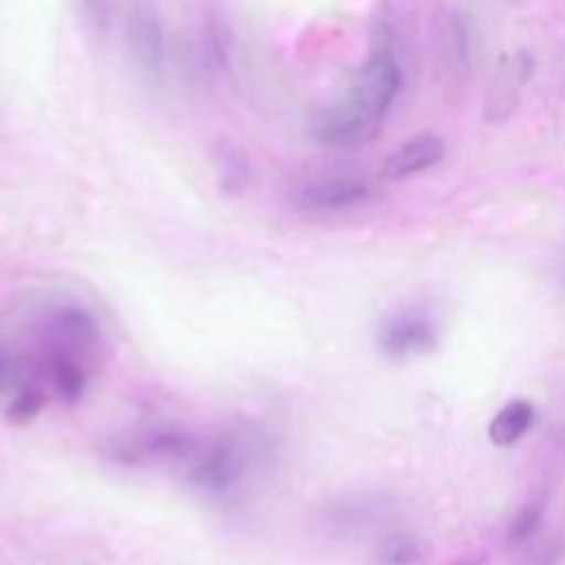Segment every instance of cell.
Instances as JSON below:
<instances>
[{
    "label": "cell",
    "instance_id": "obj_1",
    "mask_svg": "<svg viewBox=\"0 0 565 565\" xmlns=\"http://www.w3.org/2000/svg\"><path fill=\"white\" fill-rule=\"evenodd\" d=\"M399 86L402 73L395 57L388 51L375 53L362 66L353 93L318 117L313 137L327 146H353L371 139L399 93Z\"/></svg>",
    "mask_w": 565,
    "mask_h": 565
},
{
    "label": "cell",
    "instance_id": "obj_2",
    "mask_svg": "<svg viewBox=\"0 0 565 565\" xmlns=\"http://www.w3.org/2000/svg\"><path fill=\"white\" fill-rule=\"evenodd\" d=\"M265 450V437L256 430L234 428L221 433L201 441L194 455L185 461V481L205 499H234L256 472Z\"/></svg>",
    "mask_w": 565,
    "mask_h": 565
},
{
    "label": "cell",
    "instance_id": "obj_3",
    "mask_svg": "<svg viewBox=\"0 0 565 565\" xmlns=\"http://www.w3.org/2000/svg\"><path fill=\"white\" fill-rule=\"evenodd\" d=\"M201 439L177 424H143L115 433L99 444V455L121 468H146L168 461H188Z\"/></svg>",
    "mask_w": 565,
    "mask_h": 565
},
{
    "label": "cell",
    "instance_id": "obj_4",
    "mask_svg": "<svg viewBox=\"0 0 565 565\" xmlns=\"http://www.w3.org/2000/svg\"><path fill=\"white\" fill-rule=\"evenodd\" d=\"M40 358H71L90 364L102 347L97 318L79 305L51 307L38 327Z\"/></svg>",
    "mask_w": 565,
    "mask_h": 565
},
{
    "label": "cell",
    "instance_id": "obj_5",
    "mask_svg": "<svg viewBox=\"0 0 565 565\" xmlns=\"http://www.w3.org/2000/svg\"><path fill=\"white\" fill-rule=\"evenodd\" d=\"M371 196V188L355 174H327L302 183L291 203L305 214H342L360 207Z\"/></svg>",
    "mask_w": 565,
    "mask_h": 565
},
{
    "label": "cell",
    "instance_id": "obj_6",
    "mask_svg": "<svg viewBox=\"0 0 565 565\" xmlns=\"http://www.w3.org/2000/svg\"><path fill=\"white\" fill-rule=\"evenodd\" d=\"M124 33L128 51L132 53L137 66L148 75L159 79L166 71V31L159 11L148 0H135L124 20Z\"/></svg>",
    "mask_w": 565,
    "mask_h": 565
},
{
    "label": "cell",
    "instance_id": "obj_7",
    "mask_svg": "<svg viewBox=\"0 0 565 565\" xmlns=\"http://www.w3.org/2000/svg\"><path fill=\"white\" fill-rule=\"evenodd\" d=\"M377 349L391 360L428 355L439 344L437 324L422 311H397L382 320L375 335Z\"/></svg>",
    "mask_w": 565,
    "mask_h": 565
},
{
    "label": "cell",
    "instance_id": "obj_8",
    "mask_svg": "<svg viewBox=\"0 0 565 565\" xmlns=\"http://www.w3.org/2000/svg\"><path fill=\"white\" fill-rule=\"evenodd\" d=\"M530 75H532V60L523 51L503 55L499 60V66L488 88L486 119L490 121L505 119L514 110L519 102V93L530 79Z\"/></svg>",
    "mask_w": 565,
    "mask_h": 565
},
{
    "label": "cell",
    "instance_id": "obj_9",
    "mask_svg": "<svg viewBox=\"0 0 565 565\" xmlns=\"http://www.w3.org/2000/svg\"><path fill=\"white\" fill-rule=\"evenodd\" d=\"M446 154V146L441 137L433 132H419L402 141L382 166V177L388 181H399L406 177H413L417 172H424L439 163Z\"/></svg>",
    "mask_w": 565,
    "mask_h": 565
},
{
    "label": "cell",
    "instance_id": "obj_10",
    "mask_svg": "<svg viewBox=\"0 0 565 565\" xmlns=\"http://www.w3.org/2000/svg\"><path fill=\"white\" fill-rule=\"evenodd\" d=\"M44 377L51 391L66 404H75L84 397L90 382V364L71 358H40Z\"/></svg>",
    "mask_w": 565,
    "mask_h": 565
},
{
    "label": "cell",
    "instance_id": "obj_11",
    "mask_svg": "<svg viewBox=\"0 0 565 565\" xmlns=\"http://www.w3.org/2000/svg\"><path fill=\"white\" fill-rule=\"evenodd\" d=\"M532 422H534L532 404L525 399H512L490 422L488 439L501 448L512 446L527 433Z\"/></svg>",
    "mask_w": 565,
    "mask_h": 565
},
{
    "label": "cell",
    "instance_id": "obj_12",
    "mask_svg": "<svg viewBox=\"0 0 565 565\" xmlns=\"http://www.w3.org/2000/svg\"><path fill=\"white\" fill-rule=\"evenodd\" d=\"M422 554V541L404 530L384 534L375 545V561L380 565H415Z\"/></svg>",
    "mask_w": 565,
    "mask_h": 565
},
{
    "label": "cell",
    "instance_id": "obj_13",
    "mask_svg": "<svg viewBox=\"0 0 565 565\" xmlns=\"http://www.w3.org/2000/svg\"><path fill=\"white\" fill-rule=\"evenodd\" d=\"M441 60L452 71L459 73L468 62V31L461 18L450 15L441 26Z\"/></svg>",
    "mask_w": 565,
    "mask_h": 565
},
{
    "label": "cell",
    "instance_id": "obj_14",
    "mask_svg": "<svg viewBox=\"0 0 565 565\" xmlns=\"http://www.w3.org/2000/svg\"><path fill=\"white\" fill-rule=\"evenodd\" d=\"M543 516H545L543 499H532L530 503H525L521 510H516V514L508 523V530H505L508 543L519 547L530 539H534L543 523Z\"/></svg>",
    "mask_w": 565,
    "mask_h": 565
},
{
    "label": "cell",
    "instance_id": "obj_15",
    "mask_svg": "<svg viewBox=\"0 0 565 565\" xmlns=\"http://www.w3.org/2000/svg\"><path fill=\"white\" fill-rule=\"evenodd\" d=\"M44 404H46V393L38 384H24L9 399L4 415L11 424H18V426L29 424L42 413Z\"/></svg>",
    "mask_w": 565,
    "mask_h": 565
},
{
    "label": "cell",
    "instance_id": "obj_16",
    "mask_svg": "<svg viewBox=\"0 0 565 565\" xmlns=\"http://www.w3.org/2000/svg\"><path fill=\"white\" fill-rule=\"evenodd\" d=\"M79 11L84 20L95 29V31H106L110 24V11L113 2L110 0H77Z\"/></svg>",
    "mask_w": 565,
    "mask_h": 565
},
{
    "label": "cell",
    "instance_id": "obj_17",
    "mask_svg": "<svg viewBox=\"0 0 565 565\" xmlns=\"http://www.w3.org/2000/svg\"><path fill=\"white\" fill-rule=\"evenodd\" d=\"M11 380H13V362L11 358H7V353L0 351V391L11 386Z\"/></svg>",
    "mask_w": 565,
    "mask_h": 565
},
{
    "label": "cell",
    "instance_id": "obj_18",
    "mask_svg": "<svg viewBox=\"0 0 565 565\" xmlns=\"http://www.w3.org/2000/svg\"><path fill=\"white\" fill-rule=\"evenodd\" d=\"M481 563H483V556L472 558V561H461V563H455V565H481Z\"/></svg>",
    "mask_w": 565,
    "mask_h": 565
},
{
    "label": "cell",
    "instance_id": "obj_19",
    "mask_svg": "<svg viewBox=\"0 0 565 565\" xmlns=\"http://www.w3.org/2000/svg\"><path fill=\"white\" fill-rule=\"evenodd\" d=\"M561 276H563V282H565V265H563V274Z\"/></svg>",
    "mask_w": 565,
    "mask_h": 565
}]
</instances>
